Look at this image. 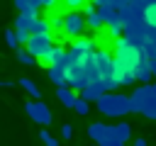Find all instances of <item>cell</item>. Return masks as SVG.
I'll return each mask as SVG.
<instances>
[{"label":"cell","instance_id":"cell-12","mask_svg":"<svg viewBox=\"0 0 156 146\" xmlns=\"http://www.w3.org/2000/svg\"><path fill=\"white\" fill-rule=\"evenodd\" d=\"M46 66H58V68L66 71V68H68V49H63V46H54Z\"/></svg>","mask_w":156,"mask_h":146},{"label":"cell","instance_id":"cell-20","mask_svg":"<svg viewBox=\"0 0 156 146\" xmlns=\"http://www.w3.org/2000/svg\"><path fill=\"white\" fill-rule=\"evenodd\" d=\"M15 54H17V61H20L22 66H34V61H37V56H34L27 46H24V49H20V46H17V49H15Z\"/></svg>","mask_w":156,"mask_h":146},{"label":"cell","instance_id":"cell-31","mask_svg":"<svg viewBox=\"0 0 156 146\" xmlns=\"http://www.w3.org/2000/svg\"><path fill=\"white\" fill-rule=\"evenodd\" d=\"M29 5H32V2H29V0H15V7H17V10H20V12H22V10H27V7H29Z\"/></svg>","mask_w":156,"mask_h":146},{"label":"cell","instance_id":"cell-33","mask_svg":"<svg viewBox=\"0 0 156 146\" xmlns=\"http://www.w3.org/2000/svg\"><path fill=\"white\" fill-rule=\"evenodd\" d=\"M134 146H146V139H144V136H136V139H134Z\"/></svg>","mask_w":156,"mask_h":146},{"label":"cell","instance_id":"cell-29","mask_svg":"<svg viewBox=\"0 0 156 146\" xmlns=\"http://www.w3.org/2000/svg\"><path fill=\"white\" fill-rule=\"evenodd\" d=\"M151 2H156V0H132V5H134L136 10H146Z\"/></svg>","mask_w":156,"mask_h":146},{"label":"cell","instance_id":"cell-18","mask_svg":"<svg viewBox=\"0 0 156 146\" xmlns=\"http://www.w3.org/2000/svg\"><path fill=\"white\" fill-rule=\"evenodd\" d=\"M32 34H54V29H51V19H44V17H34V24H32Z\"/></svg>","mask_w":156,"mask_h":146},{"label":"cell","instance_id":"cell-17","mask_svg":"<svg viewBox=\"0 0 156 146\" xmlns=\"http://www.w3.org/2000/svg\"><path fill=\"white\" fill-rule=\"evenodd\" d=\"M34 17H37V15H32L29 10H22V12L17 15V19H15V29H27V32H32Z\"/></svg>","mask_w":156,"mask_h":146},{"label":"cell","instance_id":"cell-2","mask_svg":"<svg viewBox=\"0 0 156 146\" xmlns=\"http://www.w3.org/2000/svg\"><path fill=\"white\" fill-rule=\"evenodd\" d=\"M98 109L105 117H124L129 112H134L132 105V95H119V92H102V97L98 100Z\"/></svg>","mask_w":156,"mask_h":146},{"label":"cell","instance_id":"cell-30","mask_svg":"<svg viewBox=\"0 0 156 146\" xmlns=\"http://www.w3.org/2000/svg\"><path fill=\"white\" fill-rule=\"evenodd\" d=\"M61 136H63V139H71V136H73V127H71V124H63V127H61Z\"/></svg>","mask_w":156,"mask_h":146},{"label":"cell","instance_id":"cell-10","mask_svg":"<svg viewBox=\"0 0 156 146\" xmlns=\"http://www.w3.org/2000/svg\"><path fill=\"white\" fill-rule=\"evenodd\" d=\"M78 54H83V56H88V54H95L98 51V41L93 39V36H78V39H73V44H71Z\"/></svg>","mask_w":156,"mask_h":146},{"label":"cell","instance_id":"cell-5","mask_svg":"<svg viewBox=\"0 0 156 146\" xmlns=\"http://www.w3.org/2000/svg\"><path fill=\"white\" fill-rule=\"evenodd\" d=\"M85 27H88V19H83V15H80L78 10H71V12L63 15V36L78 39Z\"/></svg>","mask_w":156,"mask_h":146},{"label":"cell","instance_id":"cell-22","mask_svg":"<svg viewBox=\"0 0 156 146\" xmlns=\"http://www.w3.org/2000/svg\"><path fill=\"white\" fill-rule=\"evenodd\" d=\"M88 102H90V100L78 97V100H76V105H73V112H76V114H80V117H85V114L90 112V109H88Z\"/></svg>","mask_w":156,"mask_h":146},{"label":"cell","instance_id":"cell-1","mask_svg":"<svg viewBox=\"0 0 156 146\" xmlns=\"http://www.w3.org/2000/svg\"><path fill=\"white\" fill-rule=\"evenodd\" d=\"M144 56V49L132 44L124 34L115 39V80L117 85H134L136 80V66Z\"/></svg>","mask_w":156,"mask_h":146},{"label":"cell","instance_id":"cell-23","mask_svg":"<svg viewBox=\"0 0 156 146\" xmlns=\"http://www.w3.org/2000/svg\"><path fill=\"white\" fill-rule=\"evenodd\" d=\"M5 41H7V46H10V49H17V46H20L17 29H10V32H5Z\"/></svg>","mask_w":156,"mask_h":146},{"label":"cell","instance_id":"cell-27","mask_svg":"<svg viewBox=\"0 0 156 146\" xmlns=\"http://www.w3.org/2000/svg\"><path fill=\"white\" fill-rule=\"evenodd\" d=\"M63 5H66V10H83L88 5V0H63Z\"/></svg>","mask_w":156,"mask_h":146},{"label":"cell","instance_id":"cell-32","mask_svg":"<svg viewBox=\"0 0 156 146\" xmlns=\"http://www.w3.org/2000/svg\"><path fill=\"white\" fill-rule=\"evenodd\" d=\"M83 12H85V15H90V12H95V2H93V5H90V2H88V5H85V7H83Z\"/></svg>","mask_w":156,"mask_h":146},{"label":"cell","instance_id":"cell-4","mask_svg":"<svg viewBox=\"0 0 156 146\" xmlns=\"http://www.w3.org/2000/svg\"><path fill=\"white\" fill-rule=\"evenodd\" d=\"M27 49L41 63H49V56H51V49H54V34H32L29 41H27Z\"/></svg>","mask_w":156,"mask_h":146},{"label":"cell","instance_id":"cell-25","mask_svg":"<svg viewBox=\"0 0 156 146\" xmlns=\"http://www.w3.org/2000/svg\"><path fill=\"white\" fill-rule=\"evenodd\" d=\"M51 29H54V34H63V15H54L51 17Z\"/></svg>","mask_w":156,"mask_h":146},{"label":"cell","instance_id":"cell-15","mask_svg":"<svg viewBox=\"0 0 156 146\" xmlns=\"http://www.w3.org/2000/svg\"><path fill=\"white\" fill-rule=\"evenodd\" d=\"M46 75H49V80H51L56 88H61V85H68V75H66V71H63V68H58V66H49Z\"/></svg>","mask_w":156,"mask_h":146},{"label":"cell","instance_id":"cell-21","mask_svg":"<svg viewBox=\"0 0 156 146\" xmlns=\"http://www.w3.org/2000/svg\"><path fill=\"white\" fill-rule=\"evenodd\" d=\"M102 24H105V17H102V12H100V10H95V12H90V15H88V27H90L93 32H98Z\"/></svg>","mask_w":156,"mask_h":146},{"label":"cell","instance_id":"cell-16","mask_svg":"<svg viewBox=\"0 0 156 146\" xmlns=\"http://www.w3.org/2000/svg\"><path fill=\"white\" fill-rule=\"evenodd\" d=\"M88 136H90L93 141L102 144L105 136H107V124H102V122H93V124L88 127Z\"/></svg>","mask_w":156,"mask_h":146},{"label":"cell","instance_id":"cell-7","mask_svg":"<svg viewBox=\"0 0 156 146\" xmlns=\"http://www.w3.org/2000/svg\"><path fill=\"white\" fill-rule=\"evenodd\" d=\"M24 112H27V117H29L32 122H37V124H41V127H49V124H51V109H49L41 100H34V97H32V102L24 105Z\"/></svg>","mask_w":156,"mask_h":146},{"label":"cell","instance_id":"cell-34","mask_svg":"<svg viewBox=\"0 0 156 146\" xmlns=\"http://www.w3.org/2000/svg\"><path fill=\"white\" fill-rule=\"evenodd\" d=\"M93 2H95L98 7H102V5H110V0H93Z\"/></svg>","mask_w":156,"mask_h":146},{"label":"cell","instance_id":"cell-28","mask_svg":"<svg viewBox=\"0 0 156 146\" xmlns=\"http://www.w3.org/2000/svg\"><path fill=\"white\" fill-rule=\"evenodd\" d=\"M141 114H144V117H149V119H156V102H151V105H149Z\"/></svg>","mask_w":156,"mask_h":146},{"label":"cell","instance_id":"cell-14","mask_svg":"<svg viewBox=\"0 0 156 146\" xmlns=\"http://www.w3.org/2000/svg\"><path fill=\"white\" fill-rule=\"evenodd\" d=\"M151 78H154L151 61H149L146 56H141V61H139V66H136V80H139V83H149Z\"/></svg>","mask_w":156,"mask_h":146},{"label":"cell","instance_id":"cell-11","mask_svg":"<svg viewBox=\"0 0 156 146\" xmlns=\"http://www.w3.org/2000/svg\"><path fill=\"white\" fill-rule=\"evenodd\" d=\"M105 90H107L105 83H102V80H95V83H88V85L80 90V97H85V100H90V102H98Z\"/></svg>","mask_w":156,"mask_h":146},{"label":"cell","instance_id":"cell-19","mask_svg":"<svg viewBox=\"0 0 156 146\" xmlns=\"http://www.w3.org/2000/svg\"><path fill=\"white\" fill-rule=\"evenodd\" d=\"M20 88H22V90H27L34 100H41V90H39V85H37L32 78H20Z\"/></svg>","mask_w":156,"mask_h":146},{"label":"cell","instance_id":"cell-3","mask_svg":"<svg viewBox=\"0 0 156 146\" xmlns=\"http://www.w3.org/2000/svg\"><path fill=\"white\" fill-rule=\"evenodd\" d=\"M95 61H98V68H100V80L105 83L107 90H115L117 88V80H115V56L105 49H98L95 51Z\"/></svg>","mask_w":156,"mask_h":146},{"label":"cell","instance_id":"cell-9","mask_svg":"<svg viewBox=\"0 0 156 146\" xmlns=\"http://www.w3.org/2000/svg\"><path fill=\"white\" fill-rule=\"evenodd\" d=\"M151 102H156V90L151 83H144L141 88H136L132 92V105H134V112H144Z\"/></svg>","mask_w":156,"mask_h":146},{"label":"cell","instance_id":"cell-26","mask_svg":"<svg viewBox=\"0 0 156 146\" xmlns=\"http://www.w3.org/2000/svg\"><path fill=\"white\" fill-rule=\"evenodd\" d=\"M39 136H41V141H44L46 146H58V139H56V136H51L46 129H41V131H39Z\"/></svg>","mask_w":156,"mask_h":146},{"label":"cell","instance_id":"cell-13","mask_svg":"<svg viewBox=\"0 0 156 146\" xmlns=\"http://www.w3.org/2000/svg\"><path fill=\"white\" fill-rule=\"evenodd\" d=\"M56 97H58V102H61L63 107H73L76 100H78V92H76V88H71V85H61V88H56Z\"/></svg>","mask_w":156,"mask_h":146},{"label":"cell","instance_id":"cell-24","mask_svg":"<svg viewBox=\"0 0 156 146\" xmlns=\"http://www.w3.org/2000/svg\"><path fill=\"white\" fill-rule=\"evenodd\" d=\"M144 17H146V22H149L151 27H156V2H151V5L144 10Z\"/></svg>","mask_w":156,"mask_h":146},{"label":"cell","instance_id":"cell-8","mask_svg":"<svg viewBox=\"0 0 156 146\" xmlns=\"http://www.w3.org/2000/svg\"><path fill=\"white\" fill-rule=\"evenodd\" d=\"M129 136H132V127L127 122H119L115 127H107V136H105L102 146H122L129 141Z\"/></svg>","mask_w":156,"mask_h":146},{"label":"cell","instance_id":"cell-6","mask_svg":"<svg viewBox=\"0 0 156 146\" xmlns=\"http://www.w3.org/2000/svg\"><path fill=\"white\" fill-rule=\"evenodd\" d=\"M149 29H151V24L146 22V17H141V19H136V22H132V24L124 27V36L132 44H136L139 49H144V44L149 39Z\"/></svg>","mask_w":156,"mask_h":146}]
</instances>
